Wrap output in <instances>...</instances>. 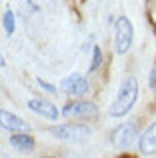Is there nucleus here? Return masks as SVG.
Listing matches in <instances>:
<instances>
[{
	"label": "nucleus",
	"instance_id": "nucleus-13",
	"mask_svg": "<svg viewBox=\"0 0 156 158\" xmlns=\"http://www.w3.org/2000/svg\"><path fill=\"white\" fill-rule=\"evenodd\" d=\"M148 12H150V20L156 24V0H148Z\"/></svg>",
	"mask_w": 156,
	"mask_h": 158
},
{
	"label": "nucleus",
	"instance_id": "nucleus-9",
	"mask_svg": "<svg viewBox=\"0 0 156 158\" xmlns=\"http://www.w3.org/2000/svg\"><path fill=\"white\" fill-rule=\"evenodd\" d=\"M140 152L142 154H156V122H152L140 136Z\"/></svg>",
	"mask_w": 156,
	"mask_h": 158
},
{
	"label": "nucleus",
	"instance_id": "nucleus-15",
	"mask_svg": "<svg viewBox=\"0 0 156 158\" xmlns=\"http://www.w3.org/2000/svg\"><path fill=\"white\" fill-rule=\"evenodd\" d=\"M38 84H40V86H42V88H46V90H50V92H52V90H54V86H50V84H46V82H44V80H38Z\"/></svg>",
	"mask_w": 156,
	"mask_h": 158
},
{
	"label": "nucleus",
	"instance_id": "nucleus-14",
	"mask_svg": "<svg viewBox=\"0 0 156 158\" xmlns=\"http://www.w3.org/2000/svg\"><path fill=\"white\" fill-rule=\"evenodd\" d=\"M150 88H152V92H156V64L152 66V72H150Z\"/></svg>",
	"mask_w": 156,
	"mask_h": 158
},
{
	"label": "nucleus",
	"instance_id": "nucleus-4",
	"mask_svg": "<svg viewBox=\"0 0 156 158\" xmlns=\"http://www.w3.org/2000/svg\"><path fill=\"white\" fill-rule=\"evenodd\" d=\"M134 140H136V124L134 122L120 124V126H116L112 130V134H110V142L116 148H128V146L134 144Z\"/></svg>",
	"mask_w": 156,
	"mask_h": 158
},
{
	"label": "nucleus",
	"instance_id": "nucleus-2",
	"mask_svg": "<svg viewBox=\"0 0 156 158\" xmlns=\"http://www.w3.org/2000/svg\"><path fill=\"white\" fill-rule=\"evenodd\" d=\"M52 136L60 140H66V142H84V140L90 138V128L84 126V124H58V126L48 128Z\"/></svg>",
	"mask_w": 156,
	"mask_h": 158
},
{
	"label": "nucleus",
	"instance_id": "nucleus-16",
	"mask_svg": "<svg viewBox=\"0 0 156 158\" xmlns=\"http://www.w3.org/2000/svg\"><path fill=\"white\" fill-rule=\"evenodd\" d=\"M6 66V60H4V56H2V52H0V68H4Z\"/></svg>",
	"mask_w": 156,
	"mask_h": 158
},
{
	"label": "nucleus",
	"instance_id": "nucleus-5",
	"mask_svg": "<svg viewBox=\"0 0 156 158\" xmlns=\"http://www.w3.org/2000/svg\"><path fill=\"white\" fill-rule=\"evenodd\" d=\"M62 116H66V118H96L98 106L94 102H70L62 108Z\"/></svg>",
	"mask_w": 156,
	"mask_h": 158
},
{
	"label": "nucleus",
	"instance_id": "nucleus-7",
	"mask_svg": "<svg viewBox=\"0 0 156 158\" xmlns=\"http://www.w3.org/2000/svg\"><path fill=\"white\" fill-rule=\"evenodd\" d=\"M28 108H30V110H34L36 114L48 118V120H56L58 116H62L58 112V108L52 104V102L42 100V98H32V100H28Z\"/></svg>",
	"mask_w": 156,
	"mask_h": 158
},
{
	"label": "nucleus",
	"instance_id": "nucleus-1",
	"mask_svg": "<svg viewBox=\"0 0 156 158\" xmlns=\"http://www.w3.org/2000/svg\"><path fill=\"white\" fill-rule=\"evenodd\" d=\"M138 98V82L136 78H126L124 82L118 88V94L114 98V102L110 104V116L112 118H120V116H126L132 106L136 104Z\"/></svg>",
	"mask_w": 156,
	"mask_h": 158
},
{
	"label": "nucleus",
	"instance_id": "nucleus-10",
	"mask_svg": "<svg viewBox=\"0 0 156 158\" xmlns=\"http://www.w3.org/2000/svg\"><path fill=\"white\" fill-rule=\"evenodd\" d=\"M10 146L18 152L28 154V152L34 150V138H32L30 134H26V132H18V134L10 136Z\"/></svg>",
	"mask_w": 156,
	"mask_h": 158
},
{
	"label": "nucleus",
	"instance_id": "nucleus-17",
	"mask_svg": "<svg viewBox=\"0 0 156 158\" xmlns=\"http://www.w3.org/2000/svg\"><path fill=\"white\" fill-rule=\"evenodd\" d=\"M42 158H50V156H42Z\"/></svg>",
	"mask_w": 156,
	"mask_h": 158
},
{
	"label": "nucleus",
	"instance_id": "nucleus-3",
	"mask_svg": "<svg viewBox=\"0 0 156 158\" xmlns=\"http://www.w3.org/2000/svg\"><path fill=\"white\" fill-rule=\"evenodd\" d=\"M134 28L126 16H120L116 20V30H114V50L118 54H126L132 46Z\"/></svg>",
	"mask_w": 156,
	"mask_h": 158
},
{
	"label": "nucleus",
	"instance_id": "nucleus-8",
	"mask_svg": "<svg viewBox=\"0 0 156 158\" xmlns=\"http://www.w3.org/2000/svg\"><path fill=\"white\" fill-rule=\"evenodd\" d=\"M0 126L4 130H20V132H26L30 128L28 122H24L18 114L8 112V110H0Z\"/></svg>",
	"mask_w": 156,
	"mask_h": 158
},
{
	"label": "nucleus",
	"instance_id": "nucleus-6",
	"mask_svg": "<svg viewBox=\"0 0 156 158\" xmlns=\"http://www.w3.org/2000/svg\"><path fill=\"white\" fill-rule=\"evenodd\" d=\"M60 88L66 94H72V96H82V94H86L90 90V84L82 74H70V76H66L62 80Z\"/></svg>",
	"mask_w": 156,
	"mask_h": 158
},
{
	"label": "nucleus",
	"instance_id": "nucleus-12",
	"mask_svg": "<svg viewBox=\"0 0 156 158\" xmlns=\"http://www.w3.org/2000/svg\"><path fill=\"white\" fill-rule=\"evenodd\" d=\"M100 62H102V50L100 48H92V62H90V70H98V66H100Z\"/></svg>",
	"mask_w": 156,
	"mask_h": 158
},
{
	"label": "nucleus",
	"instance_id": "nucleus-11",
	"mask_svg": "<svg viewBox=\"0 0 156 158\" xmlns=\"http://www.w3.org/2000/svg\"><path fill=\"white\" fill-rule=\"evenodd\" d=\"M2 26H4V30H6V34H14V30H16V18H14V12H12V10L4 12Z\"/></svg>",
	"mask_w": 156,
	"mask_h": 158
},
{
	"label": "nucleus",
	"instance_id": "nucleus-18",
	"mask_svg": "<svg viewBox=\"0 0 156 158\" xmlns=\"http://www.w3.org/2000/svg\"><path fill=\"white\" fill-rule=\"evenodd\" d=\"M28 2H30V0H28Z\"/></svg>",
	"mask_w": 156,
	"mask_h": 158
}]
</instances>
